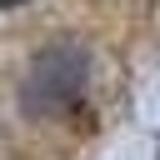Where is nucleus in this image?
<instances>
[{
	"label": "nucleus",
	"instance_id": "nucleus-1",
	"mask_svg": "<svg viewBox=\"0 0 160 160\" xmlns=\"http://www.w3.org/2000/svg\"><path fill=\"white\" fill-rule=\"evenodd\" d=\"M90 85V55L75 45H50L30 60L20 80V100L30 115H65Z\"/></svg>",
	"mask_w": 160,
	"mask_h": 160
},
{
	"label": "nucleus",
	"instance_id": "nucleus-2",
	"mask_svg": "<svg viewBox=\"0 0 160 160\" xmlns=\"http://www.w3.org/2000/svg\"><path fill=\"white\" fill-rule=\"evenodd\" d=\"M0 5H25V0H0Z\"/></svg>",
	"mask_w": 160,
	"mask_h": 160
}]
</instances>
